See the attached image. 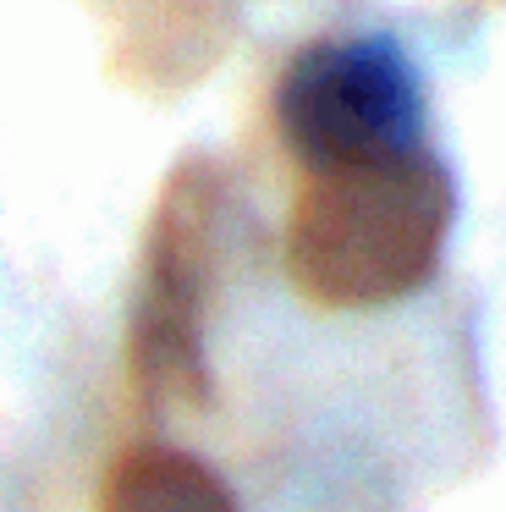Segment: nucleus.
Wrapping results in <instances>:
<instances>
[{
    "instance_id": "1",
    "label": "nucleus",
    "mask_w": 506,
    "mask_h": 512,
    "mask_svg": "<svg viewBox=\"0 0 506 512\" xmlns=\"http://www.w3.org/2000/svg\"><path fill=\"white\" fill-rule=\"evenodd\" d=\"M457 193L429 149L308 171L286 221V276L319 309H380L440 265Z\"/></svg>"
},
{
    "instance_id": "2",
    "label": "nucleus",
    "mask_w": 506,
    "mask_h": 512,
    "mask_svg": "<svg viewBox=\"0 0 506 512\" xmlns=\"http://www.w3.org/2000/svg\"><path fill=\"white\" fill-rule=\"evenodd\" d=\"M275 122L303 171L391 160L424 149V89L396 39H319L281 72Z\"/></svg>"
},
{
    "instance_id": "3",
    "label": "nucleus",
    "mask_w": 506,
    "mask_h": 512,
    "mask_svg": "<svg viewBox=\"0 0 506 512\" xmlns=\"http://www.w3.org/2000/svg\"><path fill=\"white\" fill-rule=\"evenodd\" d=\"M204 188L193 171L176 177L165 193V210L154 221L149 270L138 292V320H132V364L149 386H198V303H204Z\"/></svg>"
},
{
    "instance_id": "4",
    "label": "nucleus",
    "mask_w": 506,
    "mask_h": 512,
    "mask_svg": "<svg viewBox=\"0 0 506 512\" xmlns=\"http://www.w3.org/2000/svg\"><path fill=\"white\" fill-rule=\"evenodd\" d=\"M99 512H237L226 479L176 446H132L99 490Z\"/></svg>"
}]
</instances>
